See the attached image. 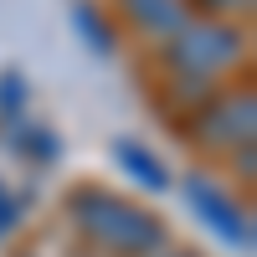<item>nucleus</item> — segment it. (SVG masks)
<instances>
[{
  "instance_id": "obj_3",
  "label": "nucleus",
  "mask_w": 257,
  "mask_h": 257,
  "mask_svg": "<svg viewBox=\"0 0 257 257\" xmlns=\"http://www.w3.org/2000/svg\"><path fill=\"white\" fill-rule=\"evenodd\" d=\"M77 21H82V36H88L98 52H108V47H113V41L103 36V26H98V11H93V6H82V11H77Z\"/></svg>"
},
{
  "instance_id": "obj_2",
  "label": "nucleus",
  "mask_w": 257,
  "mask_h": 257,
  "mask_svg": "<svg viewBox=\"0 0 257 257\" xmlns=\"http://www.w3.org/2000/svg\"><path fill=\"white\" fill-rule=\"evenodd\" d=\"M118 160H123L128 170H134V175H139L144 185H165V170H160V165H149V160L139 155V144H118Z\"/></svg>"
},
{
  "instance_id": "obj_1",
  "label": "nucleus",
  "mask_w": 257,
  "mask_h": 257,
  "mask_svg": "<svg viewBox=\"0 0 257 257\" xmlns=\"http://www.w3.org/2000/svg\"><path fill=\"white\" fill-rule=\"evenodd\" d=\"M190 206H196L206 221H216L226 242H247V221H242V216H237V211H231V206H226L206 180H190Z\"/></svg>"
}]
</instances>
